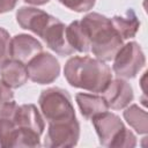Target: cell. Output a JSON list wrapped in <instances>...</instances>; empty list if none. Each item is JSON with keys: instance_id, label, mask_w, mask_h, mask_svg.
I'll list each match as a JSON object with an SVG mask.
<instances>
[{"instance_id": "cell-1", "label": "cell", "mask_w": 148, "mask_h": 148, "mask_svg": "<svg viewBox=\"0 0 148 148\" xmlns=\"http://www.w3.org/2000/svg\"><path fill=\"white\" fill-rule=\"evenodd\" d=\"M44 120L34 104L8 102L0 106V146L38 147Z\"/></svg>"}, {"instance_id": "cell-2", "label": "cell", "mask_w": 148, "mask_h": 148, "mask_svg": "<svg viewBox=\"0 0 148 148\" xmlns=\"http://www.w3.org/2000/svg\"><path fill=\"white\" fill-rule=\"evenodd\" d=\"M67 82L91 92H103L112 80L110 67L99 59L90 57H73L64 68Z\"/></svg>"}, {"instance_id": "cell-3", "label": "cell", "mask_w": 148, "mask_h": 148, "mask_svg": "<svg viewBox=\"0 0 148 148\" xmlns=\"http://www.w3.org/2000/svg\"><path fill=\"white\" fill-rule=\"evenodd\" d=\"M94 56L102 61L113 59L118 50L123 46V39L113 28L111 20L98 13H90L81 21Z\"/></svg>"}, {"instance_id": "cell-4", "label": "cell", "mask_w": 148, "mask_h": 148, "mask_svg": "<svg viewBox=\"0 0 148 148\" xmlns=\"http://www.w3.org/2000/svg\"><path fill=\"white\" fill-rule=\"evenodd\" d=\"M91 119L102 146L131 148L136 145L135 135L125 127L117 114L105 111L96 114Z\"/></svg>"}, {"instance_id": "cell-5", "label": "cell", "mask_w": 148, "mask_h": 148, "mask_svg": "<svg viewBox=\"0 0 148 148\" xmlns=\"http://www.w3.org/2000/svg\"><path fill=\"white\" fill-rule=\"evenodd\" d=\"M38 104L49 124L76 118L72 98L61 88L53 87L43 90L38 98Z\"/></svg>"}, {"instance_id": "cell-6", "label": "cell", "mask_w": 148, "mask_h": 148, "mask_svg": "<svg viewBox=\"0 0 148 148\" xmlns=\"http://www.w3.org/2000/svg\"><path fill=\"white\" fill-rule=\"evenodd\" d=\"M146 64L142 49L135 42L123 45L113 57V72L123 79H133Z\"/></svg>"}, {"instance_id": "cell-7", "label": "cell", "mask_w": 148, "mask_h": 148, "mask_svg": "<svg viewBox=\"0 0 148 148\" xmlns=\"http://www.w3.org/2000/svg\"><path fill=\"white\" fill-rule=\"evenodd\" d=\"M27 71L31 81L46 84L53 82L59 76L60 65L52 54L40 52L28 61Z\"/></svg>"}, {"instance_id": "cell-8", "label": "cell", "mask_w": 148, "mask_h": 148, "mask_svg": "<svg viewBox=\"0 0 148 148\" xmlns=\"http://www.w3.org/2000/svg\"><path fill=\"white\" fill-rule=\"evenodd\" d=\"M80 138V125L76 118L49 124L45 139L46 147H73Z\"/></svg>"}, {"instance_id": "cell-9", "label": "cell", "mask_w": 148, "mask_h": 148, "mask_svg": "<svg viewBox=\"0 0 148 148\" xmlns=\"http://www.w3.org/2000/svg\"><path fill=\"white\" fill-rule=\"evenodd\" d=\"M54 16L34 7H21L16 13V21L21 28L42 37L46 28L54 21Z\"/></svg>"}, {"instance_id": "cell-10", "label": "cell", "mask_w": 148, "mask_h": 148, "mask_svg": "<svg viewBox=\"0 0 148 148\" xmlns=\"http://www.w3.org/2000/svg\"><path fill=\"white\" fill-rule=\"evenodd\" d=\"M42 44L32 36L21 34L16 35L10 39L9 43V56L12 59L21 62H28L35 56L42 52Z\"/></svg>"}, {"instance_id": "cell-11", "label": "cell", "mask_w": 148, "mask_h": 148, "mask_svg": "<svg viewBox=\"0 0 148 148\" xmlns=\"http://www.w3.org/2000/svg\"><path fill=\"white\" fill-rule=\"evenodd\" d=\"M103 97L109 108L113 110H120L126 108L133 101V90L128 82L125 80L116 79L111 80L106 89L103 91Z\"/></svg>"}, {"instance_id": "cell-12", "label": "cell", "mask_w": 148, "mask_h": 148, "mask_svg": "<svg viewBox=\"0 0 148 148\" xmlns=\"http://www.w3.org/2000/svg\"><path fill=\"white\" fill-rule=\"evenodd\" d=\"M42 38L52 51L60 56H69L74 52L66 37V25L57 17L46 28Z\"/></svg>"}, {"instance_id": "cell-13", "label": "cell", "mask_w": 148, "mask_h": 148, "mask_svg": "<svg viewBox=\"0 0 148 148\" xmlns=\"http://www.w3.org/2000/svg\"><path fill=\"white\" fill-rule=\"evenodd\" d=\"M0 76L2 82L12 89L23 86L29 77L27 66L15 59H8L0 66Z\"/></svg>"}, {"instance_id": "cell-14", "label": "cell", "mask_w": 148, "mask_h": 148, "mask_svg": "<svg viewBox=\"0 0 148 148\" xmlns=\"http://www.w3.org/2000/svg\"><path fill=\"white\" fill-rule=\"evenodd\" d=\"M75 99H76V103L80 108L82 116L86 119H91L96 114L105 112L109 109L103 96L79 92V94H76Z\"/></svg>"}, {"instance_id": "cell-15", "label": "cell", "mask_w": 148, "mask_h": 148, "mask_svg": "<svg viewBox=\"0 0 148 148\" xmlns=\"http://www.w3.org/2000/svg\"><path fill=\"white\" fill-rule=\"evenodd\" d=\"M111 23L121 39L132 38L139 30L140 22L132 9H128L125 15H118L111 18Z\"/></svg>"}, {"instance_id": "cell-16", "label": "cell", "mask_w": 148, "mask_h": 148, "mask_svg": "<svg viewBox=\"0 0 148 148\" xmlns=\"http://www.w3.org/2000/svg\"><path fill=\"white\" fill-rule=\"evenodd\" d=\"M66 37L73 50L79 52H88L90 50L88 35L80 21H74L66 27Z\"/></svg>"}, {"instance_id": "cell-17", "label": "cell", "mask_w": 148, "mask_h": 148, "mask_svg": "<svg viewBox=\"0 0 148 148\" xmlns=\"http://www.w3.org/2000/svg\"><path fill=\"white\" fill-rule=\"evenodd\" d=\"M124 118L139 134H146L148 131V118L147 112L133 104L124 111Z\"/></svg>"}, {"instance_id": "cell-18", "label": "cell", "mask_w": 148, "mask_h": 148, "mask_svg": "<svg viewBox=\"0 0 148 148\" xmlns=\"http://www.w3.org/2000/svg\"><path fill=\"white\" fill-rule=\"evenodd\" d=\"M95 1L96 0H59L61 5L77 13H82L91 9L95 5Z\"/></svg>"}, {"instance_id": "cell-19", "label": "cell", "mask_w": 148, "mask_h": 148, "mask_svg": "<svg viewBox=\"0 0 148 148\" xmlns=\"http://www.w3.org/2000/svg\"><path fill=\"white\" fill-rule=\"evenodd\" d=\"M9 43H10V36L7 30L3 28H0V66L8 60L9 57Z\"/></svg>"}, {"instance_id": "cell-20", "label": "cell", "mask_w": 148, "mask_h": 148, "mask_svg": "<svg viewBox=\"0 0 148 148\" xmlns=\"http://www.w3.org/2000/svg\"><path fill=\"white\" fill-rule=\"evenodd\" d=\"M13 97L14 95H13L12 88H9L7 84L2 82V80H0V106H2L8 102H12Z\"/></svg>"}, {"instance_id": "cell-21", "label": "cell", "mask_w": 148, "mask_h": 148, "mask_svg": "<svg viewBox=\"0 0 148 148\" xmlns=\"http://www.w3.org/2000/svg\"><path fill=\"white\" fill-rule=\"evenodd\" d=\"M16 1L17 0H0V14L12 10L15 7Z\"/></svg>"}, {"instance_id": "cell-22", "label": "cell", "mask_w": 148, "mask_h": 148, "mask_svg": "<svg viewBox=\"0 0 148 148\" xmlns=\"http://www.w3.org/2000/svg\"><path fill=\"white\" fill-rule=\"evenodd\" d=\"M25 2L28 3H31V5H45L46 2H49L50 0H24Z\"/></svg>"}]
</instances>
